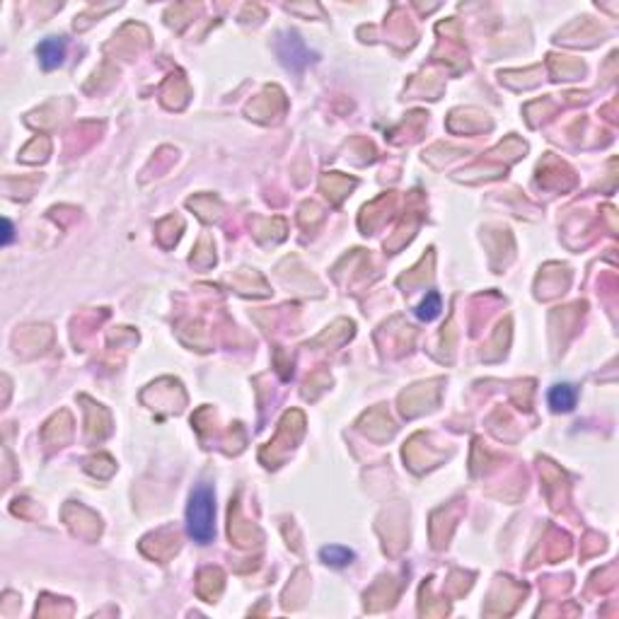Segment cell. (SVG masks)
Masks as SVG:
<instances>
[{
  "mask_svg": "<svg viewBox=\"0 0 619 619\" xmlns=\"http://www.w3.org/2000/svg\"><path fill=\"white\" fill-rule=\"evenodd\" d=\"M187 532L199 544H208L216 535V496L211 486H194L187 503Z\"/></svg>",
  "mask_w": 619,
  "mask_h": 619,
  "instance_id": "cell-1",
  "label": "cell"
},
{
  "mask_svg": "<svg viewBox=\"0 0 619 619\" xmlns=\"http://www.w3.org/2000/svg\"><path fill=\"white\" fill-rule=\"evenodd\" d=\"M37 56H39V63L44 65L46 70L58 68V65H63V58H65V41L58 37L44 39L37 46Z\"/></svg>",
  "mask_w": 619,
  "mask_h": 619,
  "instance_id": "cell-2",
  "label": "cell"
},
{
  "mask_svg": "<svg viewBox=\"0 0 619 619\" xmlns=\"http://www.w3.org/2000/svg\"><path fill=\"white\" fill-rule=\"evenodd\" d=\"M576 402H579V392H576L574 385L562 383L549 390V407L554 412H571L576 407Z\"/></svg>",
  "mask_w": 619,
  "mask_h": 619,
  "instance_id": "cell-3",
  "label": "cell"
},
{
  "mask_svg": "<svg viewBox=\"0 0 619 619\" xmlns=\"http://www.w3.org/2000/svg\"><path fill=\"white\" fill-rule=\"evenodd\" d=\"M319 557L324 559L329 566H349L351 562H354V552L349 549V547H341V544H332V547H324L322 552H319Z\"/></svg>",
  "mask_w": 619,
  "mask_h": 619,
  "instance_id": "cell-4",
  "label": "cell"
},
{
  "mask_svg": "<svg viewBox=\"0 0 619 619\" xmlns=\"http://www.w3.org/2000/svg\"><path fill=\"white\" fill-rule=\"evenodd\" d=\"M438 312H440V295L436 290H431V293L424 297V302L419 305V310H416V314L428 322V319H436Z\"/></svg>",
  "mask_w": 619,
  "mask_h": 619,
  "instance_id": "cell-5",
  "label": "cell"
},
{
  "mask_svg": "<svg viewBox=\"0 0 619 619\" xmlns=\"http://www.w3.org/2000/svg\"><path fill=\"white\" fill-rule=\"evenodd\" d=\"M15 237V230H13V223H10L8 218L3 220V245H10Z\"/></svg>",
  "mask_w": 619,
  "mask_h": 619,
  "instance_id": "cell-6",
  "label": "cell"
}]
</instances>
